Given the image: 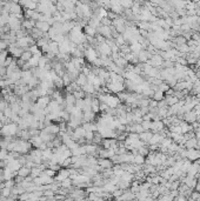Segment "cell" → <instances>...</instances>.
<instances>
[{
	"instance_id": "6da1fadb",
	"label": "cell",
	"mask_w": 200,
	"mask_h": 201,
	"mask_svg": "<svg viewBox=\"0 0 200 201\" xmlns=\"http://www.w3.org/2000/svg\"><path fill=\"white\" fill-rule=\"evenodd\" d=\"M51 100H52V98H51L50 95H42V97H39V98L36 99L35 103H36V106H38L39 108L44 109L45 107H47V105L50 103Z\"/></svg>"
},
{
	"instance_id": "7a4b0ae2",
	"label": "cell",
	"mask_w": 200,
	"mask_h": 201,
	"mask_svg": "<svg viewBox=\"0 0 200 201\" xmlns=\"http://www.w3.org/2000/svg\"><path fill=\"white\" fill-rule=\"evenodd\" d=\"M67 178H69V168H66V167L60 168V169L58 170V174L55 175V180H57L58 182L65 180Z\"/></svg>"
},
{
	"instance_id": "3957f363",
	"label": "cell",
	"mask_w": 200,
	"mask_h": 201,
	"mask_svg": "<svg viewBox=\"0 0 200 201\" xmlns=\"http://www.w3.org/2000/svg\"><path fill=\"white\" fill-rule=\"evenodd\" d=\"M35 27H38L40 31H42V32L45 33V32H48V30L51 28V25H50L47 21H40V20H38V21H35Z\"/></svg>"
},
{
	"instance_id": "277c9868",
	"label": "cell",
	"mask_w": 200,
	"mask_h": 201,
	"mask_svg": "<svg viewBox=\"0 0 200 201\" xmlns=\"http://www.w3.org/2000/svg\"><path fill=\"white\" fill-rule=\"evenodd\" d=\"M21 25H23V27L26 31H31L32 28L35 27V20H33V19H26L25 18V20H23Z\"/></svg>"
},
{
	"instance_id": "5b68a950",
	"label": "cell",
	"mask_w": 200,
	"mask_h": 201,
	"mask_svg": "<svg viewBox=\"0 0 200 201\" xmlns=\"http://www.w3.org/2000/svg\"><path fill=\"white\" fill-rule=\"evenodd\" d=\"M97 31H98L102 36H105V38H111V28H109V26L101 25V26H99V27L97 28Z\"/></svg>"
},
{
	"instance_id": "8992f818",
	"label": "cell",
	"mask_w": 200,
	"mask_h": 201,
	"mask_svg": "<svg viewBox=\"0 0 200 201\" xmlns=\"http://www.w3.org/2000/svg\"><path fill=\"white\" fill-rule=\"evenodd\" d=\"M74 81H75L79 86H81V87H82L84 85H86V84H87V75H85L82 72H80V73H79V75L77 76V79H75Z\"/></svg>"
},
{
	"instance_id": "52a82bcc",
	"label": "cell",
	"mask_w": 200,
	"mask_h": 201,
	"mask_svg": "<svg viewBox=\"0 0 200 201\" xmlns=\"http://www.w3.org/2000/svg\"><path fill=\"white\" fill-rule=\"evenodd\" d=\"M98 164L100 165V167L101 168H111L113 166L112 160L108 159V158H101L99 161H98Z\"/></svg>"
},
{
	"instance_id": "ba28073f",
	"label": "cell",
	"mask_w": 200,
	"mask_h": 201,
	"mask_svg": "<svg viewBox=\"0 0 200 201\" xmlns=\"http://www.w3.org/2000/svg\"><path fill=\"white\" fill-rule=\"evenodd\" d=\"M48 46H50V52H52L55 55L59 53V42L52 40V41H48Z\"/></svg>"
},
{
	"instance_id": "9c48e42d",
	"label": "cell",
	"mask_w": 200,
	"mask_h": 201,
	"mask_svg": "<svg viewBox=\"0 0 200 201\" xmlns=\"http://www.w3.org/2000/svg\"><path fill=\"white\" fill-rule=\"evenodd\" d=\"M85 55L87 57V59H88L90 63H93V61L97 59V53H96V51H93L92 48L86 50V51H85Z\"/></svg>"
},
{
	"instance_id": "30bf717a",
	"label": "cell",
	"mask_w": 200,
	"mask_h": 201,
	"mask_svg": "<svg viewBox=\"0 0 200 201\" xmlns=\"http://www.w3.org/2000/svg\"><path fill=\"white\" fill-rule=\"evenodd\" d=\"M30 174H31V168L27 167V166H25V165H23L21 167L19 168V170H18V175L24 176V178L28 176Z\"/></svg>"
},
{
	"instance_id": "8fae6325",
	"label": "cell",
	"mask_w": 200,
	"mask_h": 201,
	"mask_svg": "<svg viewBox=\"0 0 200 201\" xmlns=\"http://www.w3.org/2000/svg\"><path fill=\"white\" fill-rule=\"evenodd\" d=\"M75 97L73 95V93H67L66 98H65V103L66 105H75Z\"/></svg>"
},
{
	"instance_id": "7c38bea8",
	"label": "cell",
	"mask_w": 200,
	"mask_h": 201,
	"mask_svg": "<svg viewBox=\"0 0 200 201\" xmlns=\"http://www.w3.org/2000/svg\"><path fill=\"white\" fill-rule=\"evenodd\" d=\"M96 31H97V28H94V27H92L90 25L87 27H85V34L88 35V36H94L96 35Z\"/></svg>"
},
{
	"instance_id": "4fadbf2b",
	"label": "cell",
	"mask_w": 200,
	"mask_h": 201,
	"mask_svg": "<svg viewBox=\"0 0 200 201\" xmlns=\"http://www.w3.org/2000/svg\"><path fill=\"white\" fill-rule=\"evenodd\" d=\"M32 55H33V54H32L28 50H25V51L23 52V54H21V57H20V58H21L23 60H25V61H28V60L32 58Z\"/></svg>"
},
{
	"instance_id": "5bb4252c",
	"label": "cell",
	"mask_w": 200,
	"mask_h": 201,
	"mask_svg": "<svg viewBox=\"0 0 200 201\" xmlns=\"http://www.w3.org/2000/svg\"><path fill=\"white\" fill-rule=\"evenodd\" d=\"M42 173H44V174H46V175H47V176H50V178H54L57 172H55V170H53L52 168L47 167V168H45V169L42 170Z\"/></svg>"
},
{
	"instance_id": "9a60e30c",
	"label": "cell",
	"mask_w": 200,
	"mask_h": 201,
	"mask_svg": "<svg viewBox=\"0 0 200 201\" xmlns=\"http://www.w3.org/2000/svg\"><path fill=\"white\" fill-rule=\"evenodd\" d=\"M8 151L6 148H0V160H7L8 158Z\"/></svg>"
},
{
	"instance_id": "2e32d148",
	"label": "cell",
	"mask_w": 200,
	"mask_h": 201,
	"mask_svg": "<svg viewBox=\"0 0 200 201\" xmlns=\"http://www.w3.org/2000/svg\"><path fill=\"white\" fill-rule=\"evenodd\" d=\"M7 47H8V42L6 40H4V39H0V51L6 50Z\"/></svg>"
},
{
	"instance_id": "e0dca14e",
	"label": "cell",
	"mask_w": 200,
	"mask_h": 201,
	"mask_svg": "<svg viewBox=\"0 0 200 201\" xmlns=\"http://www.w3.org/2000/svg\"><path fill=\"white\" fill-rule=\"evenodd\" d=\"M178 102V98H175V97H169V98H167L166 100V103H168V105H175Z\"/></svg>"
},
{
	"instance_id": "ac0fdd59",
	"label": "cell",
	"mask_w": 200,
	"mask_h": 201,
	"mask_svg": "<svg viewBox=\"0 0 200 201\" xmlns=\"http://www.w3.org/2000/svg\"><path fill=\"white\" fill-rule=\"evenodd\" d=\"M197 142H198V141H197L196 139H191L190 141H187V145H186V146H187L188 148H192V147H196Z\"/></svg>"
},
{
	"instance_id": "d6986e66",
	"label": "cell",
	"mask_w": 200,
	"mask_h": 201,
	"mask_svg": "<svg viewBox=\"0 0 200 201\" xmlns=\"http://www.w3.org/2000/svg\"><path fill=\"white\" fill-rule=\"evenodd\" d=\"M163 97H164L163 91H159V92H157V93L154 94V99H155V100H161V99H163Z\"/></svg>"
},
{
	"instance_id": "ffe728a7",
	"label": "cell",
	"mask_w": 200,
	"mask_h": 201,
	"mask_svg": "<svg viewBox=\"0 0 200 201\" xmlns=\"http://www.w3.org/2000/svg\"><path fill=\"white\" fill-rule=\"evenodd\" d=\"M140 138H141V139H144V140H148V141H150V140H151V138H152V134L151 133H144V134H141V135H140Z\"/></svg>"
}]
</instances>
